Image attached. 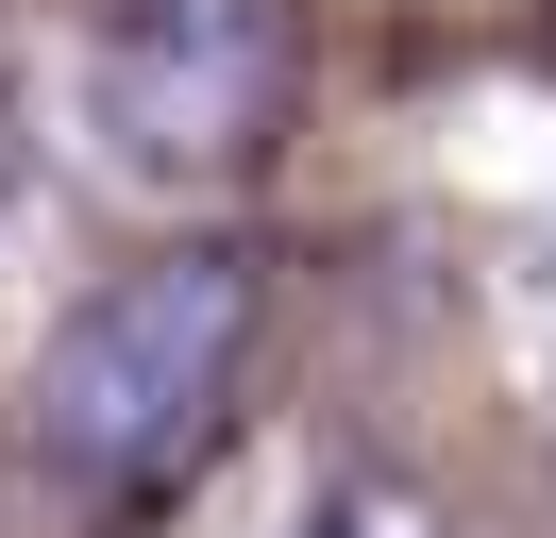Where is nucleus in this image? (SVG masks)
<instances>
[{"label":"nucleus","mask_w":556,"mask_h":538,"mask_svg":"<svg viewBox=\"0 0 556 538\" xmlns=\"http://www.w3.org/2000/svg\"><path fill=\"white\" fill-rule=\"evenodd\" d=\"M253 320H270V269H253L237 235H169V253L102 269V286L35 336L17 437H35L68 488H102V504L169 488V471H203V437L237 421Z\"/></svg>","instance_id":"nucleus-1"},{"label":"nucleus","mask_w":556,"mask_h":538,"mask_svg":"<svg viewBox=\"0 0 556 538\" xmlns=\"http://www.w3.org/2000/svg\"><path fill=\"white\" fill-rule=\"evenodd\" d=\"M287 134V0H85V152L136 185H237Z\"/></svg>","instance_id":"nucleus-2"},{"label":"nucleus","mask_w":556,"mask_h":538,"mask_svg":"<svg viewBox=\"0 0 556 538\" xmlns=\"http://www.w3.org/2000/svg\"><path fill=\"white\" fill-rule=\"evenodd\" d=\"M304 538H455V504L421 488V471H338V488L304 504Z\"/></svg>","instance_id":"nucleus-3"}]
</instances>
